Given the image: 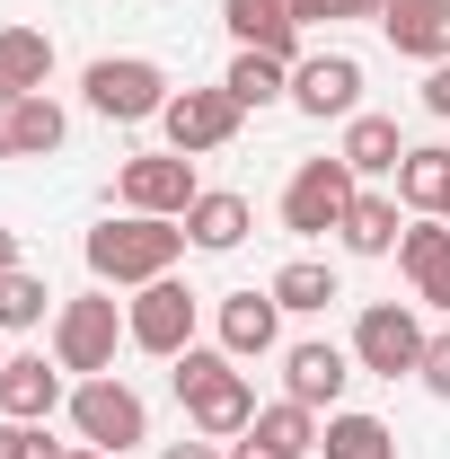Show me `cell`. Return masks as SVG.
Listing matches in <instances>:
<instances>
[{"label": "cell", "mask_w": 450, "mask_h": 459, "mask_svg": "<svg viewBox=\"0 0 450 459\" xmlns=\"http://www.w3.org/2000/svg\"><path fill=\"white\" fill-rule=\"evenodd\" d=\"M169 389L186 406V424L203 433V442H238L247 424H256V380L229 362L221 344H186L169 362Z\"/></svg>", "instance_id": "cell-1"}, {"label": "cell", "mask_w": 450, "mask_h": 459, "mask_svg": "<svg viewBox=\"0 0 450 459\" xmlns=\"http://www.w3.org/2000/svg\"><path fill=\"white\" fill-rule=\"evenodd\" d=\"M80 256H89V274L107 291H142L177 274V256H186V221H160V212H124V221H98L80 238Z\"/></svg>", "instance_id": "cell-2"}, {"label": "cell", "mask_w": 450, "mask_h": 459, "mask_svg": "<svg viewBox=\"0 0 450 459\" xmlns=\"http://www.w3.org/2000/svg\"><path fill=\"white\" fill-rule=\"evenodd\" d=\"M124 344H133V336H124V300H115L107 283L71 291V300L54 309V362L71 371V380H107Z\"/></svg>", "instance_id": "cell-3"}, {"label": "cell", "mask_w": 450, "mask_h": 459, "mask_svg": "<svg viewBox=\"0 0 450 459\" xmlns=\"http://www.w3.org/2000/svg\"><path fill=\"white\" fill-rule=\"evenodd\" d=\"M80 98H89V115H107V124H151V115H169V71L151 54H98L89 71H80Z\"/></svg>", "instance_id": "cell-4"}, {"label": "cell", "mask_w": 450, "mask_h": 459, "mask_svg": "<svg viewBox=\"0 0 450 459\" xmlns=\"http://www.w3.org/2000/svg\"><path fill=\"white\" fill-rule=\"evenodd\" d=\"M62 415H71V433H80V442H89V451H142V442H151V406H142V389H124V380H71V406H62Z\"/></svg>", "instance_id": "cell-5"}, {"label": "cell", "mask_w": 450, "mask_h": 459, "mask_svg": "<svg viewBox=\"0 0 450 459\" xmlns=\"http://www.w3.org/2000/svg\"><path fill=\"white\" fill-rule=\"evenodd\" d=\"M195 327H203V291H186L177 274H160V283H142L124 300V336H133V353H151V362H177L195 344Z\"/></svg>", "instance_id": "cell-6"}, {"label": "cell", "mask_w": 450, "mask_h": 459, "mask_svg": "<svg viewBox=\"0 0 450 459\" xmlns=\"http://www.w3.org/2000/svg\"><path fill=\"white\" fill-rule=\"evenodd\" d=\"M353 195H362V177L344 169L336 151H327V160H300L291 186H282V230H291V238H327V230H344Z\"/></svg>", "instance_id": "cell-7"}, {"label": "cell", "mask_w": 450, "mask_h": 459, "mask_svg": "<svg viewBox=\"0 0 450 459\" xmlns=\"http://www.w3.org/2000/svg\"><path fill=\"white\" fill-rule=\"evenodd\" d=\"M424 336H433V327H424L406 300H371V309L353 318V371H371V380H415Z\"/></svg>", "instance_id": "cell-8"}, {"label": "cell", "mask_w": 450, "mask_h": 459, "mask_svg": "<svg viewBox=\"0 0 450 459\" xmlns=\"http://www.w3.org/2000/svg\"><path fill=\"white\" fill-rule=\"evenodd\" d=\"M115 195H124V212L186 221V204H195L203 186H195V160H186V151H133V160L115 169Z\"/></svg>", "instance_id": "cell-9"}, {"label": "cell", "mask_w": 450, "mask_h": 459, "mask_svg": "<svg viewBox=\"0 0 450 459\" xmlns=\"http://www.w3.org/2000/svg\"><path fill=\"white\" fill-rule=\"evenodd\" d=\"M238 124H247V107L229 98L221 80H212V89H177L169 115H160L169 151H186V160H203V151H229V142H238Z\"/></svg>", "instance_id": "cell-10"}, {"label": "cell", "mask_w": 450, "mask_h": 459, "mask_svg": "<svg viewBox=\"0 0 450 459\" xmlns=\"http://www.w3.org/2000/svg\"><path fill=\"white\" fill-rule=\"evenodd\" d=\"M291 107L309 124H353L362 115V62L353 54H300L291 62Z\"/></svg>", "instance_id": "cell-11"}, {"label": "cell", "mask_w": 450, "mask_h": 459, "mask_svg": "<svg viewBox=\"0 0 450 459\" xmlns=\"http://www.w3.org/2000/svg\"><path fill=\"white\" fill-rule=\"evenodd\" d=\"M344 389H353V344H327V336L282 344V398H300V406H318V415H336Z\"/></svg>", "instance_id": "cell-12"}, {"label": "cell", "mask_w": 450, "mask_h": 459, "mask_svg": "<svg viewBox=\"0 0 450 459\" xmlns=\"http://www.w3.org/2000/svg\"><path fill=\"white\" fill-rule=\"evenodd\" d=\"M212 336H221L229 362H265L282 344V300L274 291H221L212 300Z\"/></svg>", "instance_id": "cell-13"}, {"label": "cell", "mask_w": 450, "mask_h": 459, "mask_svg": "<svg viewBox=\"0 0 450 459\" xmlns=\"http://www.w3.org/2000/svg\"><path fill=\"white\" fill-rule=\"evenodd\" d=\"M62 142H71V115H62L45 89L0 98V160H54Z\"/></svg>", "instance_id": "cell-14"}, {"label": "cell", "mask_w": 450, "mask_h": 459, "mask_svg": "<svg viewBox=\"0 0 450 459\" xmlns=\"http://www.w3.org/2000/svg\"><path fill=\"white\" fill-rule=\"evenodd\" d=\"M54 406H71V371H62L54 353H9V371H0V415L45 424Z\"/></svg>", "instance_id": "cell-15"}, {"label": "cell", "mask_w": 450, "mask_h": 459, "mask_svg": "<svg viewBox=\"0 0 450 459\" xmlns=\"http://www.w3.org/2000/svg\"><path fill=\"white\" fill-rule=\"evenodd\" d=\"M397 265H406V283H415L424 309H450V221H442V212H415V221H406Z\"/></svg>", "instance_id": "cell-16"}, {"label": "cell", "mask_w": 450, "mask_h": 459, "mask_svg": "<svg viewBox=\"0 0 450 459\" xmlns=\"http://www.w3.org/2000/svg\"><path fill=\"white\" fill-rule=\"evenodd\" d=\"M247 230H256V204L229 195V186H203V195L186 204V247H195V256H229V247H247Z\"/></svg>", "instance_id": "cell-17"}, {"label": "cell", "mask_w": 450, "mask_h": 459, "mask_svg": "<svg viewBox=\"0 0 450 459\" xmlns=\"http://www.w3.org/2000/svg\"><path fill=\"white\" fill-rule=\"evenodd\" d=\"M221 27L238 36V54H274V62H300V18L282 0H221Z\"/></svg>", "instance_id": "cell-18"}, {"label": "cell", "mask_w": 450, "mask_h": 459, "mask_svg": "<svg viewBox=\"0 0 450 459\" xmlns=\"http://www.w3.org/2000/svg\"><path fill=\"white\" fill-rule=\"evenodd\" d=\"M380 36H389L406 62H450V0H389V18H380Z\"/></svg>", "instance_id": "cell-19"}, {"label": "cell", "mask_w": 450, "mask_h": 459, "mask_svg": "<svg viewBox=\"0 0 450 459\" xmlns=\"http://www.w3.org/2000/svg\"><path fill=\"white\" fill-rule=\"evenodd\" d=\"M406 221H415V212H406L397 195H371V186H362L336 238H344V256H397V238H406Z\"/></svg>", "instance_id": "cell-20"}, {"label": "cell", "mask_w": 450, "mask_h": 459, "mask_svg": "<svg viewBox=\"0 0 450 459\" xmlns=\"http://www.w3.org/2000/svg\"><path fill=\"white\" fill-rule=\"evenodd\" d=\"M336 160L353 177H397V160H406V133H397V115H353V124H344V142H336Z\"/></svg>", "instance_id": "cell-21"}, {"label": "cell", "mask_w": 450, "mask_h": 459, "mask_svg": "<svg viewBox=\"0 0 450 459\" xmlns=\"http://www.w3.org/2000/svg\"><path fill=\"white\" fill-rule=\"evenodd\" d=\"M389 195L406 204V212H442V204H450V151H442V142H406Z\"/></svg>", "instance_id": "cell-22"}, {"label": "cell", "mask_w": 450, "mask_h": 459, "mask_svg": "<svg viewBox=\"0 0 450 459\" xmlns=\"http://www.w3.org/2000/svg\"><path fill=\"white\" fill-rule=\"evenodd\" d=\"M54 80V36L45 27H0V98H27Z\"/></svg>", "instance_id": "cell-23"}, {"label": "cell", "mask_w": 450, "mask_h": 459, "mask_svg": "<svg viewBox=\"0 0 450 459\" xmlns=\"http://www.w3.org/2000/svg\"><path fill=\"white\" fill-rule=\"evenodd\" d=\"M318 459H397V433L380 415H362V406H336L318 424Z\"/></svg>", "instance_id": "cell-24"}, {"label": "cell", "mask_w": 450, "mask_h": 459, "mask_svg": "<svg viewBox=\"0 0 450 459\" xmlns=\"http://www.w3.org/2000/svg\"><path fill=\"white\" fill-rule=\"evenodd\" d=\"M221 89H229V98H238L247 115H265V107H291V62H274V54H229Z\"/></svg>", "instance_id": "cell-25"}, {"label": "cell", "mask_w": 450, "mask_h": 459, "mask_svg": "<svg viewBox=\"0 0 450 459\" xmlns=\"http://www.w3.org/2000/svg\"><path fill=\"white\" fill-rule=\"evenodd\" d=\"M318 424H327L318 406H300V398H274V406H256V424H247V433H256L265 451H282V459H309V451H318Z\"/></svg>", "instance_id": "cell-26"}, {"label": "cell", "mask_w": 450, "mask_h": 459, "mask_svg": "<svg viewBox=\"0 0 450 459\" xmlns=\"http://www.w3.org/2000/svg\"><path fill=\"white\" fill-rule=\"evenodd\" d=\"M282 300V318H318L327 300H344V283H336V265H318V256H291L274 283H265Z\"/></svg>", "instance_id": "cell-27"}, {"label": "cell", "mask_w": 450, "mask_h": 459, "mask_svg": "<svg viewBox=\"0 0 450 459\" xmlns=\"http://www.w3.org/2000/svg\"><path fill=\"white\" fill-rule=\"evenodd\" d=\"M54 283H45V274H27V265H18V274H0V336H27V327H54Z\"/></svg>", "instance_id": "cell-28"}, {"label": "cell", "mask_w": 450, "mask_h": 459, "mask_svg": "<svg viewBox=\"0 0 450 459\" xmlns=\"http://www.w3.org/2000/svg\"><path fill=\"white\" fill-rule=\"evenodd\" d=\"M0 459H45V424H18V415H0Z\"/></svg>", "instance_id": "cell-29"}, {"label": "cell", "mask_w": 450, "mask_h": 459, "mask_svg": "<svg viewBox=\"0 0 450 459\" xmlns=\"http://www.w3.org/2000/svg\"><path fill=\"white\" fill-rule=\"evenodd\" d=\"M415 380H424L433 398H450V336H424V362H415Z\"/></svg>", "instance_id": "cell-30"}, {"label": "cell", "mask_w": 450, "mask_h": 459, "mask_svg": "<svg viewBox=\"0 0 450 459\" xmlns=\"http://www.w3.org/2000/svg\"><path fill=\"white\" fill-rule=\"evenodd\" d=\"M424 115H442V124H450V62L424 71Z\"/></svg>", "instance_id": "cell-31"}, {"label": "cell", "mask_w": 450, "mask_h": 459, "mask_svg": "<svg viewBox=\"0 0 450 459\" xmlns=\"http://www.w3.org/2000/svg\"><path fill=\"white\" fill-rule=\"evenodd\" d=\"M282 9H291L300 27H327V18H344V0H282Z\"/></svg>", "instance_id": "cell-32"}, {"label": "cell", "mask_w": 450, "mask_h": 459, "mask_svg": "<svg viewBox=\"0 0 450 459\" xmlns=\"http://www.w3.org/2000/svg\"><path fill=\"white\" fill-rule=\"evenodd\" d=\"M160 459H229V451H221V442H203V433H195V442H169Z\"/></svg>", "instance_id": "cell-33"}, {"label": "cell", "mask_w": 450, "mask_h": 459, "mask_svg": "<svg viewBox=\"0 0 450 459\" xmlns=\"http://www.w3.org/2000/svg\"><path fill=\"white\" fill-rule=\"evenodd\" d=\"M18 265H27V247H18V230L0 221V274H18Z\"/></svg>", "instance_id": "cell-34"}, {"label": "cell", "mask_w": 450, "mask_h": 459, "mask_svg": "<svg viewBox=\"0 0 450 459\" xmlns=\"http://www.w3.org/2000/svg\"><path fill=\"white\" fill-rule=\"evenodd\" d=\"M229 459H282V451H265V442H256V433H238V442H221Z\"/></svg>", "instance_id": "cell-35"}, {"label": "cell", "mask_w": 450, "mask_h": 459, "mask_svg": "<svg viewBox=\"0 0 450 459\" xmlns=\"http://www.w3.org/2000/svg\"><path fill=\"white\" fill-rule=\"evenodd\" d=\"M344 18H389V0H344Z\"/></svg>", "instance_id": "cell-36"}, {"label": "cell", "mask_w": 450, "mask_h": 459, "mask_svg": "<svg viewBox=\"0 0 450 459\" xmlns=\"http://www.w3.org/2000/svg\"><path fill=\"white\" fill-rule=\"evenodd\" d=\"M62 459H115V451H89V442H71V451H62Z\"/></svg>", "instance_id": "cell-37"}, {"label": "cell", "mask_w": 450, "mask_h": 459, "mask_svg": "<svg viewBox=\"0 0 450 459\" xmlns=\"http://www.w3.org/2000/svg\"><path fill=\"white\" fill-rule=\"evenodd\" d=\"M0 371H9V336H0Z\"/></svg>", "instance_id": "cell-38"}, {"label": "cell", "mask_w": 450, "mask_h": 459, "mask_svg": "<svg viewBox=\"0 0 450 459\" xmlns=\"http://www.w3.org/2000/svg\"><path fill=\"white\" fill-rule=\"evenodd\" d=\"M442 221H450V204H442Z\"/></svg>", "instance_id": "cell-39"}]
</instances>
